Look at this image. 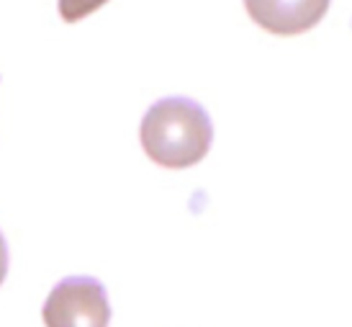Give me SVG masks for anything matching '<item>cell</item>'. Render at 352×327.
Masks as SVG:
<instances>
[{"label": "cell", "mask_w": 352, "mask_h": 327, "mask_svg": "<svg viewBox=\"0 0 352 327\" xmlns=\"http://www.w3.org/2000/svg\"><path fill=\"white\" fill-rule=\"evenodd\" d=\"M142 147L162 168H190L208 155L214 124L193 98L170 96L152 103L142 119Z\"/></svg>", "instance_id": "obj_1"}, {"label": "cell", "mask_w": 352, "mask_h": 327, "mask_svg": "<svg viewBox=\"0 0 352 327\" xmlns=\"http://www.w3.org/2000/svg\"><path fill=\"white\" fill-rule=\"evenodd\" d=\"M41 317L47 327H108V291L93 276H67L50 291Z\"/></svg>", "instance_id": "obj_2"}, {"label": "cell", "mask_w": 352, "mask_h": 327, "mask_svg": "<svg viewBox=\"0 0 352 327\" xmlns=\"http://www.w3.org/2000/svg\"><path fill=\"white\" fill-rule=\"evenodd\" d=\"M332 0H245L250 19L278 36H294L314 29Z\"/></svg>", "instance_id": "obj_3"}, {"label": "cell", "mask_w": 352, "mask_h": 327, "mask_svg": "<svg viewBox=\"0 0 352 327\" xmlns=\"http://www.w3.org/2000/svg\"><path fill=\"white\" fill-rule=\"evenodd\" d=\"M108 0H59V16L67 23H78L80 19L90 16L93 10H98L100 6H106Z\"/></svg>", "instance_id": "obj_4"}, {"label": "cell", "mask_w": 352, "mask_h": 327, "mask_svg": "<svg viewBox=\"0 0 352 327\" xmlns=\"http://www.w3.org/2000/svg\"><path fill=\"white\" fill-rule=\"evenodd\" d=\"M6 276H8V242L0 232V284L6 281Z\"/></svg>", "instance_id": "obj_5"}]
</instances>
